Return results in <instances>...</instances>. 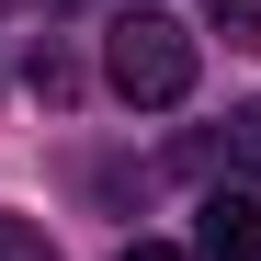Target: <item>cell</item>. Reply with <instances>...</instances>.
I'll use <instances>...</instances> for the list:
<instances>
[{
    "label": "cell",
    "instance_id": "cell-1",
    "mask_svg": "<svg viewBox=\"0 0 261 261\" xmlns=\"http://www.w3.org/2000/svg\"><path fill=\"white\" fill-rule=\"evenodd\" d=\"M102 80H114V91L125 102H182L193 91V34L182 23H170V12H125V23H102Z\"/></svg>",
    "mask_w": 261,
    "mask_h": 261
},
{
    "label": "cell",
    "instance_id": "cell-2",
    "mask_svg": "<svg viewBox=\"0 0 261 261\" xmlns=\"http://www.w3.org/2000/svg\"><path fill=\"white\" fill-rule=\"evenodd\" d=\"M193 261H261V182L204 193V216H193Z\"/></svg>",
    "mask_w": 261,
    "mask_h": 261
},
{
    "label": "cell",
    "instance_id": "cell-3",
    "mask_svg": "<svg viewBox=\"0 0 261 261\" xmlns=\"http://www.w3.org/2000/svg\"><path fill=\"white\" fill-rule=\"evenodd\" d=\"M227 148H239V170L261 182V102H239V125H227Z\"/></svg>",
    "mask_w": 261,
    "mask_h": 261
},
{
    "label": "cell",
    "instance_id": "cell-4",
    "mask_svg": "<svg viewBox=\"0 0 261 261\" xmlns=\"http://www.w3.org/2000/svg\"><path fill=\"white\" fill-rule=\"evenodd\" d=\"M0 261H57V250H46V239H34V227H23V216H0Z\"/></svg>",
    "mask_w": 261,
    "mask_h": 261
},
{
    "label": "cell",
    "instance_id": "cell-5",
    "mask_svg": "<svg viewBox=\"0 0 261 261\" xmlns=\"http://www.w3.org/2000/svg\"><path fill=\"white\" fill-rule=\"evenodd\" d=\"M216 12H227V34H261V0H216Z\"/></svg>",
    "mask_w": 261,
    "mask_h": 261
},
{
    "label": "cell",
    "instance_id": "cell-6",
    "mask_svg": "<svg viewBox=\"0 0 261 261\" xmlns=\"http://www.w3.org/2000/svg\"><path fill=\"white\" fill-rule=\"evenodd\" d=\"M125 261H193V250H170V239H137V250H125Z\"/></svg>",
    "mask_w": 261,
    "mask_h": 261
}]
</instances>
